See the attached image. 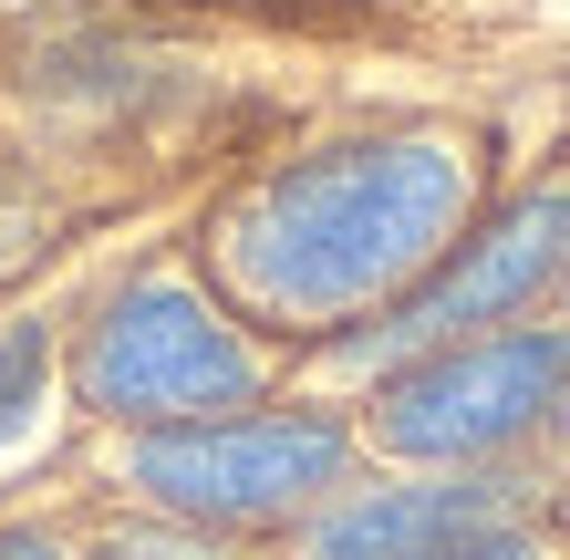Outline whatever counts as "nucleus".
<instances>
[{"label":"nucleus","mask_w":570,"mask_h":560,"mask_svg":"<svg viewBox=\"0 0 570 560\" xmlns=\"http://www.w3.org/2000/svg\"><path fill=\"white\" fill-rule=\"evenodd\" d=\"M456 560H540V550H519V540H478V550H456Z\"/></svg>","instance_id":"10"},{"label":"nucleus","mask_w":570,"mask_h":560,"mask_svg":"<svg viewBox=\"0 0 570 560\" xmlns=\"http://www.w3.org/2000/svg\"><path fill=\"white\" fill-rule=\"evenodd\" d=\"M519 478H446V488H374L312 530V560H456L478 540H509Z\"/></svg>","instance_id":"6"},{"label":"nucleus","mask_w":570,"mask_h":560,"mask_svg":"<svg viewBox=\"0 0 570 560\" xmlns=\"http://www.w3.org/2000/svg\"><path fill=\"white\" fill-rule=\"evenodd\" d=\"M249 394H259V353L166 271L115 291L105 322L83 333V405L125 425H197L218 405H249Z\"/></svg>","instance_id":"2"},{"label":"nucleus","mask_w":570,"mask_h":560,"mask_svg":"<svg viewBox=\"0 0 570 560\" xmlns=\"http://www.w3.org/2000/svg\"><path fill=\"white\" fill-rule=\"evenodd\" d=\"M42 374H52V333H42V322H11V333H0V446L31 425V405H42Z\"/></svg>","instance_id":"7"},{"label":"nucleus","mask_w":570,"mask_h":560,"mask_svg":"<svg viewBox=\"0 0 570 560\" xmlns=\"http://www.w3.org/2000/svg\"><path fill=\"white\" fill-rule=\"evenodd\" d=\"M550 405H570V333H488V343H446L435 364H415L384 394L374 436L405 456H488L529 436Z\"/></svg>","instance_id":"4"},{"label":"nucleus","mask_w":570,"mask_h":560,"mask_svg":"<svg viewBox=\"0 0 570 560\" xmlns=\"http://www.w3.org/2000/svg\"><path fill=\"white\" fill-rule=\"evenodd\" d=\"M332 478H343L332 415H197L136 446V488L187 519H281Z\"/></svg>","instance_id":"3"},{"label":"nucleus","mask_w":570,"mask_h":560,"mask_svg":"<svg viewBox=\"0 0 570 560\" xmlns=\"http://www.w3.org/2000/svg\"><path fill=\"white\" fill-rule=\"evenodd\" d=\"M466 146L446 136H363L322 146L228 208V281L259 312H363L446 259L466 218Z\"/></svg>","instance_id":"1"},{"label":"nucleus","mask_w":570,"mask_h":560,"mask_svg":"<svg viewBox=\"0 0 570 560\" xmlns=\"http://www.w3.org/2000/svg\"><path fill=\"white\" fill-rule=\"evenodd\" d=\"M0 560H62V550H52L42 530H0Z\"/></svg>","instance_id":"9"},{"label":"nucleus","mask_w":570,"mask_h":560,"mask_svg":"<svg viewBox=\"0 0 570 560\" xmlns=\"http://www.w3.org/2000/svg\"><path fill=\"white\" fill-rule=\"evenodd\" d=\"M560 259H570V197H519L488 239H466L435 281H415L374 333H353L343 364H394V353H415V343H456V333H478V322H509Z\"/></svg>","instance_id":"5"},{"label":"nucleus","mask_w":570,"mask_h":560,"mask_svg":"<svg viewBox=\"0 0 570 560\" xmlns=\"http://www.w3.org/2000/svg\"><path fill=\"white\" fill-rule=\"evenodd\" d=\"M105 560H218V550L177 540V530H125V540H105Z\"/></svg>","instance_id":"8"}]
</instances>
